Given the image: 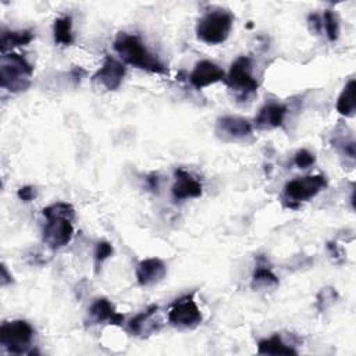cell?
<instances>
[{
    "label": "cell",
    "mask_w": 356,
    "mask_h": 356,
    "mask_svg": "<svg viewBox=\"0 0 356 356\" xmlns=\"http://www.w3.org/2000/svg\"><path fill=\"white\" fill-rule=\"evenodd\" d=\"M114 50L129 65L153 74H167L165 65L150 53L136 35L120 32L114 40Z\"/></svg>",
    "instance_id": "obj_1"
},
{
    "label": "cell",
    "mask_w": 356,
    "mask_h": 356,
    "mask_svg": "<svg viewBox=\"0 0 356 356\" xmlns=\"http://www.w3.org/2000/svg\"><path fill=\"white\" fill-rule=\"evenodd\" d=\"M33 67L17 53H4L0 58V86L8 92H24L31 86Z\"/></svg>",
    "instance_id": "obj_2"
},
{
    "label": "cell",
    "mask_w": 356,
    "mask_h": 356,
    "mask_svg": "<svg viewBox=\"0 0 356 356\" xmlns=\"http://www.w3.org/2000/svg\"><path fill=\"white\" fill-rule=\"evenodd\" d=\"M234 17L225 10H214L206 13L196 25L197 38L207 44H220L227 40L231 33Z\"/></svg>",
    "instance_id": "obj_3"
},
{
    "label": "cell",
    "mask_w": 356,
    "mask_h": 356,
    "mask_svg": "<svg viewBox=\"0 0 356 356\" xmlns=\"http://www.w3.org/2000/svg\"><path fill=\"white\" fill-rule=\"evenodd\" d=\"M33 339V328L25 320L6 321L0 327L1 346L14 355L29 353V346Z\"/></svg>",
    "instance_id": "obj_4"
},
{
    "label": "cell",
    "mask_w": 356,
    "mask_h": 356,
    "mask_svg": "<svg viewBox=\"0 0 356 356\" xmlns=\"http://www.w3.org/2000/svg\"><path fill=\"white\" fill-rule=\"evenodd\" d=\"M325 186H327V179L321 174L306 175L302 178L292 179L286 182L284 188V196L286 200H289L286 206L295 209L300 202H306L314 197Z\"/></svg>",
    "instance_id": "obj_5"
},
{
    "label": "cell",
    "mask_w": 356,
    "mask_h": 356,
    "mask_svg": "<svg viewBox=\"0 0 356 356\" xmlns=\"http://www.w3.org/2000/svg\"><path fill=\"white\" fill-rule=\"evenodd\" d=\"M224 82L235 90L239 97H248L249 95L254 93L259 88L256 78L252 75V61L246 56L238 57L231 68L228 75H225Z\"/></svg>",
    "instance_id": "obj_6"
},
{
    "label": "cell",
    "mask_w": 356,
    "mask_h": 356,
    "mask_svg": "<svg viewBox=\"0 0 356 356\" xmlns=\"http://www.w3.org/2000/svg\"><path fill=\"white\" fill-rule=\"evenodd\" d=\"M168 323L177 328H195L203 320L202 312L193 299V293H188L174 300L167 314Z\"/></svg>",
    "instance_id": "obj_7"
},
{
    "label": "cell",
    "mask_w": 356,
    "mask_h": 356,
    "mask_svg": "<svg viewBox=\"0 0 356 356\" xmlns=\"http://www.w3.org/2000/svg\"><path fill=\"white\" fill-rule=\"evenodd\" d=\"M43 228V242L51 249L68 245L74 236L72 220L65 217H49Z\"/></svg>",
    "instance_id": "obj_8"
},
{
    "label": "cell",
    "mask_w": 356,
    "mask_h": 356,
    "mask_svg": "<svg viewBox=\"0 0 356 356\" xmlns=\"http://www.w3.org/2000/svg\"><path fill=\"white\" fill-rule=\"evenodd\" d=\"M127 68L122 63L115 60L111 56H107L102 67L93 75V81L106 88L107 90H115L122 83Z\"/></svg>",
    "instance_id": "obj_9"
},
{
    "label": "cell",
    "mask_w": 356,
    "mask_h": 356,
    "mask_svg": "<svg viewBox=\"0 0 356 356\" xmlns=\"http://www.w3.org/2000/svg\"><path fill=\"white\" fill-rule=\"evenodd\" d=\"M224 79H225L224 70H221L216 63L210 60H202L196 63L193 71L189 75V81L192 86L196 89H203L206 86H210Z\"/></svg>",
    "instance_id": "obj_10"
},
{
    "label": "cell",
    "mask_w": 356,
    "mask_h": 356,
    "mask_svg": "<svg viewBox=\"0 0 356 356\" xmlns=\"http://www.w3.org/2000/svg\"><path fill=\"white\" fill-rule=\"evenodd\" d=\"M175 200H185L191 197H199L203 192L202 184L193 178L188 171L178 168L175 171V182L171 188Z\"/></svg>",
    "instance_id": "obj_11"
},
{
    "label": "cell",
    "mask_w": 356,
    "mask_h": 356,
    "mask_svg": "<svg viewBox=\"0 0 356 356\" xmlns=\"http://www.w3.org/2000/svg\"><path fill=\"white\" fill-rule=\"evenodd\" d=\"M167 274V267L163 260L157 257H149L139 261L136 267V281L142 286L160 282Z\"/></svg>",
    "instance_id": "obj_12"
},
{
    "label": "cell",
    "mask_w": 356,
    "mask_h": 356,
    "mask_svg": "<svg viewBox=\"0 0 356 356\" xmlns=\"http://www.w3.org/2000/svg\"><path fill=\"white\" fill-rule=\"evenodd\" d=\"M89 321L92 324L108 323L113 325H121L124 321V316L118 313L114 305L106 298L96 299L89 307Z\"/></svg>",
    "instance_id": "obj_13"
},
{
    "label": "cell",
    "mask_w": 356,
    "mask_h": 356,
    "mask_svg": "<svg viewBox=\"0 0 356 356\" xmlns=\"http://www.w3.org/2000/svg\"><path fill=\"white\" fill-rule=\"evenodd\" d=\"M252 124L241 117L225 115L217 120V132L229 139H245L252 135Z\"/></svg>",
    "instance_id": "obj_14"
},
{
    "label": "cell",
    "mask_w": 356,
    "mask_h": 356,
    "mask_svg": "<svg viewBox=\"0 0 356 356\" xmlns=\"http://www.w3.org/2000/svg\"><path fill=\"white\" fill-rule=\"evenodd\" d=\"M286 114V106L280 103H267L264 104L257 117L254 118V125L259 129H271L282 125Z\"/></svg>",
    "instance_id": "obj_15"
},
{
    "label": "cell",
    "mask_w": 356,
    "mask_h": 356,
    "mask_svg": "<svg viewBox=\"0 0 356 356\" xmlns=\"http://www.w3.org/2000/svg\"><path fill=\"white\" fill-rule=\"evenodd\" d=\"M159 306L157 305H150L146 310L140 312L139 314H136L129 323H128V328L134 335H145L153 331H157L159 327L153 323H149L154 314L157 313Z\"/></svg>",
    "instance_id": "obj_16"
},
{
    "label": "cell",
    "mask_w": 356,
    "mask_h": 356,
    "mask_svg": "<svg viewBox=\"0 0 356 356\" xmlns=\"http://www.w3.org/2000/svg\"><path fill=\"white\" fill-rule=\"evenodd\" d=\"M33 40V32L29 29L22 31H3L1 32V40H0V49L1 53H7L8 50L19 46H26Z\"/></svg>",
    "instance_id": "obj_17"
},
{
    "label": "cell",
    "mask_w": 356,
    "mask_h": 356,
    "mask_svg": "<svg viewBox=\"0 0 356 356\" xmlns=\"http://www.w3.org/2000/svg\"><path fill=\"white\" fill-rule=\"evenodd\" d=\"M259 355H296L298 352L286 345L278 334H274L270 338L260 339L257 343Z\"/></svg>",
    "instance_id": "obj_18"
},
{
    "label": "cell",
    "mask_w": 356,
    "mask_h": 356,
    "mask_svg": "<svg viewBox=\"0 0 356 356\" xmlns=\"http://www.w3.org/2000/svg\"><path fill=\"white\" fill-rule=\"evenodd\" d=\"M355 89H356V81L350 79L345 88L342 89L338 100H337V111L341 115L345 117H353L356 102H355Z\"/></svg>",
    "instance_id": "obj_19"
},
{
    "label": "cell",
    "mask_w": 356,
    "mask_h": 356,
    "mask_svg": "<svg viewBox=\"0 0 356 356\" xmlns=\"http://www.w3.org/2000/svg\"><path fill=\"white\" fill-rule=\"evenodd\" d=\"M54 40L58 44H64L68 46L74 42V36H72V18L70 15H64L60 17L54 21Z\"/></svg>",
    "instance_id": "obj_20"
},
{
    "label": "cell",
    "mask_w": 356,
    "mask_h": 356,
    "mask_svg": "<svg viewBox=\"0 0 356 356\" xmlns=\"http://www.w3.org/2000/svg\"><path fill=\"white\" fill-rule=\"evenodd\" d=\"M280 284L278 277L266 266H259L252 277V288L253 289H267L277 286Z\"/></svg>",
    "instance_id": "obj_21"
},
{
    "label": "cell",
    "mask_w": 356,
    "mask_h": 356,
    "mask_svg": "<svg viewBox=\"0 0 356 356\" xmlns=\"http://www.w3.org/2000/svg\"><path fill=\"white\" fill-rule=\"evenodd\" d=\"M42 213L46 218H49V217H65V218H70V220L75 218L74 207L70 203H65V202L53 203V204L44 207L42 210Z\"/></svg>",
    "instance_id": "obj_22"
},
{
    "label": "cell",
    "mask_w": 356,
    "mask_h": 356,
    "mask_svg": "<svg viewBox=\"0 0 356 356\" xmlns=\"http://www.w3.org/2000/svg\"><path fill=\"white\" fill-rule=\"evenodd\" d=\"M321 21H323V28L325 31V35H327L328 40L335 42L339 36V24H338L337 15L332 11L325 10L323 17H321Z\"/></svg>",
    "instance_id": "obj_23"
},
{
    "label": "cell",
    "mask_w": 356,
    "mask_h": 356,
    "mask_svg": "<svg viewBox=\"0 0 356 356\" xmlns=\"http://www.w3.org/2000/svg\"><path fill=\"white\" fill-rule=\"evenodd\" d=\"M113 254V246L106 242V241H102L96 245V250H95V263H96V271L99 270V266L106 260L108 259L110 256Z\"/></svg>",
    "instance_id": "obj_24"
},
{
    "label": "cell",
    "mask_w": 356,
    "mask_h": 356,
    "mask_svg": "<svg viewBox=\"0 0 356 356\" xmlns=\"http://www.w3.org/2000/svg\"><path fill=\"white\" fill-rule=\"evenodd\" d=\"M338 298L337 295V291L334 288H324L320 291L318 296H317V306L320 310H324L327 309L328 306H331L335 299Z\"/></svg>",
    "instance_id": "obj_25"
},
{
    "label": "cell",
    "mask_w": 356,
    "mask_h": 356,
    "mask_svg": "<svg viewBox=\"0 0 356 356\" xmlns=\"http://www.w3.org/2000/svg\"><path fill=\"white\" fill-rule=\"evenodd\" d=\"M314 160H316V157H314L313 153H310V152L306 150V149H302V150L296 152L295 159H293V163H295V165L299 167V168H309L310 165L314 164Z\"/></svg>",
    "instance_id": "obj_26"
},
{
    "label": "cell",
    "mask_w": 356,
    "mask_h": 356,
    "mask_svg": "<svg viewBox=\"0 0 356 356\" xmlns=\"http://www.w3.org/2000/svg\"><path fill=\"white\" fill-rule=\"evenodd\" d=\"M17 196L19 197V200L22 202H31L36 197V189L35 186L32 185H25V186H21L18 191H17Z\"/></svg>",
    "instance_id": "obj_27"
},
{
    "label": "cell",
    "mask_w": 356,
    "mask_h": 356,
    "mask_svg": "<svg viewBox=\"0 0 356 356\" xmlns=\"http://www.w3.org/2000/svg\"><path fill=\"white\" fill-rule=\"evenodd\" d=\"M307 21H309V28L312 32H314L316 35L321 33L323 31V21H321V15L318 14H310L307 17Z\"/></svg>",
    "instance_id": "obj_28"
},
{
    "label": "cell",
    "mask_w": 356,
    "mask_h": 356,
    "mask_svg": "<svg viewBox=\"0 0 356 356\" xmlns=\"http://www.w3.org/2000/svg\"><path fill=\"white\" fill-rule=\"evenodd\" d=\"M11 281H13V277L8 275L6 266L1 264V278H0V284L4 286V285H7V284H10Z\"/></svg>",
    "instance_id": "obj_29"
}]
</instances>
